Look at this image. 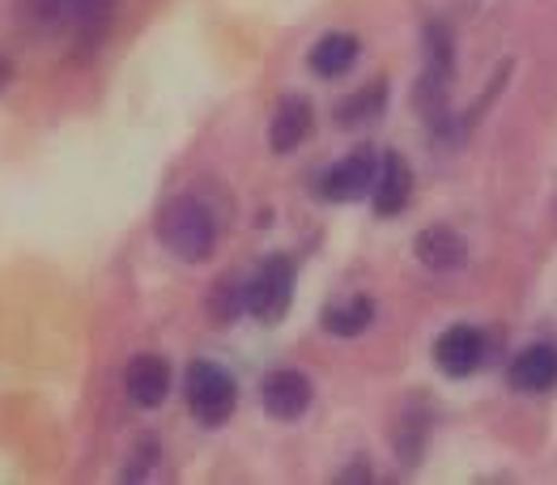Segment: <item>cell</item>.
I'll return each mask as SVG.
<instances>
[{"instance_id":"4fadbf2b","label":"cell","mask_w":557,"mask_h":485,"mask_svg":"<svg viewBox=\"0 0 557 485\" xmlns=\"http://www.w3.org/2000/svg\"><path fill=\"white\" fill-rule=\"evenodd\" d=\"M371 324H374V302L367 294L324 307V328L332 337H358V333H367Z\"/></svg>"},{"instance_id":"9c48e42d","label":"cell","mask_w":557,"mask_h":485,"mask_svg":"<svg viewBox=\"0 0 557 485\" xmlns=\"http://www.w3.org/2000/svg\"><path fill=\"white\" fill-rule=\"evenodd\" d=\"M311 120H315V111H311L307 98L285 95L277 102V111H273V124H269V146L277 149V153L298 149L307 137H311Z\"/></svg>"},{"instance_id":"e0dca14e","label":"cell","mask_w":557,"mask_h":485,"mask_svg":"<svg viewBox=\"0 0 557 485\" xmlns=\"http://www.w3.org/2000/svg\"><path fill=\"white\" fill-rule=\"evenodd\" d=\"M4 86H13V64L0 55V90H4Z\"/></svg>"},{"instance_id":"2e32d148","label":"cell","mask_w":557,"mask_h":485,"mask_svg":"<svg viewBox=\"0 0 557 485\" xmlns=\"http://www.w3.org/2000/svg\"><path fill=\"white\" fill-rule=\"evenodd\" d=\"M107 13H111V0H77V17H73V26L82 30V39H90L94 30H102Z\"/></svg>"},{"instance_id":"3957f363","label":"cell","mask_w":557,"mask_h":485,"mask_svg":"<svg viewBox=\"0 0 557 485\" xmlns=\"http://www.w3.org/2000/svg\"><path fill=\"white\" fill-rule=\"evenodd\" d=\"M289 298H294V264L285 256L264 260V269L247 286V311L260 324H277L281 315L289 311Z\"/></svg>"},{"instance_id":"5b68a950","label":"cell","mask_w":557,"mask_h":485,"mask_svg":"<svg viewBox=\"0 0 557 485\" xmlns=\"http://www.w3.org/2000/svg\"><path fill=\"white\" fill-rule=\"evenodd\" d=\"M260 400L277 422H298L315 400V384L302 371H273L260 384Z\"/></svg>"},{"instance_id":"9a60e30c","label":"cell","mask_w":557,"mask_h":485,"mask_svg":"<svg viewBox=\"0 0 557 485\" xmlns=\"http://www.w3.org/2000/svg\"><path fill=\"white\" fill-rule=\"evenodd\" d=\"M383 102H387V90H383V86H371V90H358L354 98H345V102L336 107L341 128H358V124L379 120V115H383Z\"/></svg>"},{"instance_id":"277c9868","label":"cell","mask_w":557,"mask_h":485,"mask_svg":"<svg viewBox=\"0 0 557 485\" xmlns=\"http://www.w3.org/2000/svg\"><path fill=\"white\" fill-rule=\"evenodd\" d=\"M379 166H383V158L374 153V149H354L345 162H336L332 171H324V179H320V192L327 200H362L367 192H374V179H379Z\"/></svg>"},{"instance_id":"52a82bcc","label":"cell","mask_w":557,"mask_h":485,"mask_svg":"<svg viewBox=\"0 0 557 485\" xmlns=\"http://www.w3.org/2000/svg\"><path fill=\"white\" fill-rule=\"evenodd\" d=\"M124 388H128V400L140 405V409H158L166 396H171V366L166 358L158 353H137L124 371Z\"/></svg>"},{"instance_id":"7a4b0ae2","label":"cell","mask_w":557,"mask_h":485,"mask_svg":"<svg viewBox=\"0 0 557 485\" xmlns=\"http://www.w3.org/2000/svg\"><path fill=\"white\" fill-rule=\"evenodd\" d=\"M184 391H187V409H191L205 426H222L234 413V405H238L234 380L222 366H213V362H191V366H187Z\"/></svg>"},{"instance_id":"8992f818","label":"cell","mask_w":557,"mask_h":485,"mask_svg":"<svg viewBox=\"0 0 557 485\" xmlns=\"http://www.w3.org/2000/svg\"><path fill=\"white\" fill-rule=\"evenodd\" d=\"M481 358H485V337L476 328H468V324H456V328H447L443 337L434 340V362L451 380L472 375L481 366Z\"/></svg>"},{"instance_id":"30bf717a","label":"cell","mask_w":557,"mask_h":485,"mask_svg":"<svg viewBox=\"0 0 557 485\" xmlns=\"http://www.w3.org/2000/svg\"><path fill=\"white\" fill-rule=\"evenodd\" d=\"M507 380H511L515 391H528V396L549 391L557 384V349L554 345H528V349H519Z\"/></svg>"},{"instance_id":"7c38bea8","label":"cell","mask_w":557,"mask_h":485,"mask_svg":"<svg viewBox=\"0 0 557 485\" xmlns=\"http://www.w3.org/2000/svg\"><path fill=\"white\" fill-rule=\"evenodd\" d=\"M307 64L320 73V77H345L354 64H358V39L354 35H324L315 48H311V55H307Z\"/></svg>"},{"instance_id":"5bb4252c","label":"cell","mask_w":557,"mask_h":485,"mask_svg":"<svg viewBox=\"0 0 557 485\" xmlns=\"http://www.w3.org/2000/svg\"><path fill=\"white\" fill-rule=\"evenodd\" d=\"M247 311V286L238 277H218L209 290V315L213 324H234Z\"/></svg>"},{"instance_id":"6da1fadb","label":"cell","mask_w":557,"mask_h":485,"mask_svg":"<svg viewBox=\"0 0 557 485\" xmlns=\"http://www.w3.org/2000/svg\"><path fill=\"white\" fill-rule=\"evenodd\" d=\"M158 239L166 242L180 260L200 264V260H209L213 247H218V222H213V213H209L196 196H175V200L158 213Z\"/></svg>"},{"instance_id":"ba28073f","label":"cell","mask_w":557,"mask_h":485,"mask_svg":"<svg viewBox=\"0 0 557 485\" xmlns=\"http://www.w3.org/2000/svg\"><path fill=\"white\" fill-rule=\"evenodd\" d=\"M413 196V166L409 158L400 153H383V166H379V179H374V213L379 217H396Z\"/></svg>"},{"instance_id":"8fae6325","label":"cell","mask_w":557,"mask_h":485,"mask_svg":"<svg viewBox=\"0 0 557 485\" xmlns=\"http://www.w3.org/2000/svg\"><path fill=\"white\" fill-rule=\"evenodd\" d=\"M468 256V242L451 231V226H425L418 235V260L434 273H447V269H460Z\"/></svg>"}]
</instances>
